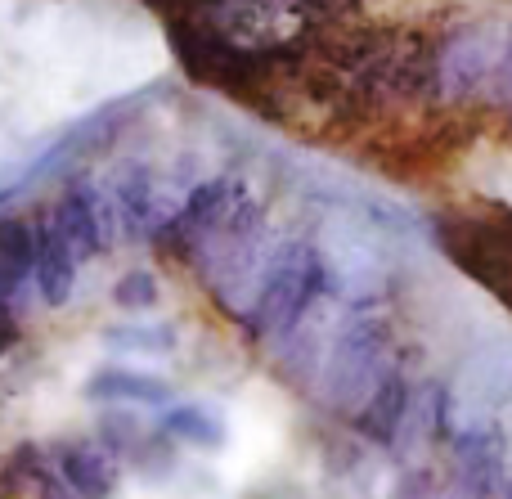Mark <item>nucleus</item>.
I'll use <instances>...</instances> for the list:
<instances>
[{"label":"nucleus","instance_id":"nucleus-4","mask_svg":"<svg viewBox=\"0 0 512 499\" xmlns=\"http://www.w3.org/2000/svg\"><path fill=\"white\" fill-rule=\"evenodd\" d=\"M512 45V23L504 18H477L463 23L450 41L441 45V63H436V81H441L445 99H468L499 72Z\"/></svg>","mask_w":512,"mask_h":499},{"label":"nucleus","instance_id":"nucleus-6","mask_svg":"<svg viewBox=\"0 0 512 499\" xmlns=\"http://www.w3.org/2000/svg\"><path fill=\"white\" fill-rule=\"evenodd\" d=\"M54 230L68 239V248L77 257H99V252L113 248V225H117V207L99 194V185L90 180H72L63 185L59 203L50 212Z\"/></svg>","mask_w":512,"mask_h":499},{"label":"nucleus","instance_id":"nucleus-16","mask_svg":"<svg viewBox=\"0 0 512 499\" xmlns=\"http://www.w3.org/2000/svg\"><path fill=\"white\" fill-rule=\"evenodd\" d=\"M113 302L122 306V311H153V306L162 302L158 275H153V270H144V266L126 270V275L113 284Z\"/></svg>","mask_w":512,"mask_h":499},{"label":"nucleus","instance_id":"nucleus-8","mask_svg":"<svg viewBox=\"0 0 512 499\" xmlns=\"http://www.w3.org/2000/svg\"><path fill=\"white\" fill-rule=\"evenodd\" d=\"M36 230V261H32V284L41 293L45 306H68L72 302V288H77V252L68 248L59 230H54L50 216L32 221Z\"/></svg>","mask_w":512,"mask_h":499},{"label":"nucleus","instance_id":"nucleus-10","mask_svg":"<svg viewBox=\"0 0 512 499\" xmlns=\"http://www.w3.org/2000/svg\"><path fill=\"white\" fill-rule=\"evenodd\" d=\"M81 392L95 405H140V410H158L171 401V387L140 369H95Z\"/></svg>","mask_w":512,"mask_h":499},{"label":"nucleus","instance_id":"nucleus-5","mask_svg":"<svg viewBox=\"0 0 512 499\" xmlns=\"http://www.w3.org/2000/svg\"><path fill=\"white\" fill-rule=\"evenodd\" d=\"M319 261H324L328 284L342 297H355V302L378 297L391 270L378 230L369 221H333L324 234V248H319Z\"/></svg>","mask_w":512,"mask_h":499},{"label":"nucleus","instance_id":"nucleus-9","mask_svg":"<svg viewBox=\"0 0 512 499\" xmlns=\"http://www.w3.org/2000/svg\"><path fill=\"white\" fill-rule=\"evenodd\" d=\"M59 477L81 499H108L117 491V455H108L99 441H68L59 450Z\"/></svg>","mask_w":512,"mask_h":499},{"label":"nucleus","instance_id":"nucleus-15","mask_svg":"<svg viewBox=\"0 0 512 499\" xmlns=\"http://www.w3.org/2000/svg\"><path fill=\"white\" fill-rule=\"evenodd\" d=\"M32 261H36L32 221H0V266H5L9 275L32 279Z\"/></svg>","mask_w":512,"mask_h":499},{"label":"nucleus","instance_id":"nucleus-3","mask_svg":"<svg viewBox=\"0 0 512 499\" xmlns=\"http://www.w3.org/2000/svg\"><path fill=\"white\" fill-rule=\"evenodd\" d=\"M504 401H512V333H490L463 351L459 374L445 387L441 423H450V432L486 428Z\"/></svg>","mask_w":512,"mask_h":499},{"label":"nucleus","instance_id":"nucleus-17","mask_svg":"<svg viewBox=\"0 0 512 499\" xmlns=\"http://www.w3.org/2000/svg\"><path fill=\"white\" fill-rule=\"evenodd\" d=\"M140 441H144V432H140V419H135L131 410L99 414V446H104L108 455H131Z\"/></svg>","mask_w":512,"mask_h":499},{"label":"nucleus","instance_id":"nucleus-1","mask_svg":"<svg viewBox=\"0 0 512 499\" xmlns=\"http://www.w3.org/2000/svg\"><path fill=\"white\" fill-rule=\"evenodd\" d=\"M324 261L319 248H310L306 239H288L274 243L270 261H265L261 288H256L252 306L243 311V329L252 333V342H279L310 306L324 297Z\"/></svg>","mask_w":512,"mask_h":499},{"label":"nucleus","instance_id":"nucleus-2","mask_svg":"<svg viewBox=\"0 0 512 499\" xmlns=\"http://www.w3.org/2000/svg\"><path fill=\"white\" fill-rule=\"evenodd\" d=\"M391 369V333L373 315H355L328 342L324 369H319V401H328L342 414H360V405L373 396V387Z\"/></svg>","mask_w":512,"mask_h":499},{"label":"nucleus","instance_id":"nucleus-7","mask_svg":"<svg viewBox=\"0 0 512 499\" xmlns=\"http://www.w3.org/2000/svg\"><path fill=\"white\" fill-rule=\"evenodd\" d=\"M243 198H248V189H243L239 180H230V176L203 180V185H194L185 194V203H180V212L167 221V230L176 234V239H198L203 243L207 234H212L216 225H221L225 216L243 203Z\"/></svg>","mask_w":512,"mask_h":499},{"label":"nucleus","instance_id":"nucleus-12","mask_svg":"<svg viewBox=\"0 0 512 499\" xmlns=\"http://www.w3.org/2000/svg\"><path fill=\"white\" fill-rule=\"evenodd\" d=\"M162 432L194 450H221L225 437H230L225 419L216 410H207V405H171V410L162 414Z\"/></svg>","mask_w":512,"mask_h":499},{"label":"nucleus","instance_id":"nucleus-23","mask_svg":"<svg viewBox=\"0 0 512 499\" xmlns=\"http://www.w3.org/2000/svg\"><path fill=\"white\" fill-rule=\"evenodd\" d=\"M0 499H9V495H5V491H0Z\"/></svg>","mask_w":512,"mask_h":499},{"label":"nucleus","instance_id":"nucleus-18","mask_svg":"<svg viewBox=\"0 0 512 499\" xmlns=\"http://www.w3.org/2000/svg\"><path fill=\"white\" fill-rule=\"evenodd\" d=\"M477 180H481V189H486L490 198L512 203V153H490V158H481Z\"/></svg>","mask_w":512,"mask_h":499},{"label":"nucleus","instance_id":"nucleus-13","mask_svg":"<svg viewBox=\"0 0 512 499\" xmlns=\"http://www.w3.org/2000/svg\"><path fill=\"white\" fill-rule=\"evenodd\" d=\"M117 212L126 216V225H131L135 234H149L162 225V194L158 185H153V171L149 167H131L122 176V185H117Z\"/></svg>","mask_w":512,"mask_h":499},{"label":"nucleus","instance_id":"nucleus-22","mask_svg":"<svg viewBox=\"0 0 512 499\" xmlns=\"http://www.w3.org/2000/svg\"><path fill=\"white\" fill-rule=\"evenodd\" d=\"M490 86H495V99H499V104H512V45H508L504 63H499V72L490 77Z\"/></svg>","mask_w":512,"mask_h":499},{"label":"nucleus","instance_id":"nucleus-20","mask_svg":"<svg viewBox=\"0 0 512 499\" xmlns=\"http://www.w3.org/2000/svg\"><path fill=\"white\" fill-rule=\"evenodd\" d=\"M18 338H23V329H18L14 302H0V356H9L18 347Z\"/></svg>","mask_w":512,"mask_h":499},{"label":"nucleus","instance_id":"nucleus-21","mask_svg":"<svg viewBox=\"0 0 512 499\" xmlns=\"http://www.w3.org/2000/svg\"><path fill=\"white\" fill-rule=\"evenodd\" d=\"M36 495H41V499H81V495L72 491L68 482H63L59 473H45L41 482H36Z\"/></svg>","mask_w":512,"mask_h":499},{"label":"nucleus","instance_id":"nucleus-11","mask_svg":"<svg viewBox=\"0 0 512 499\" xmlns=\"http://www.w3.org/2000/svg\"><path fill=\"white\" fill-rule=\"evenodd\" d=\"M409 401H414V387H409V378L400 374L396 365H391L387 378H382V383L373 387L369 401L360 405L355 423H360V432H364V437H373V441H396L400 423H405Z\"/></svg>","mask_w":512,"mask_h":499},{"label":"nucleus","instance_id":"nucleus-19","mask_svg":"<svg viewBox=\"0 0 512 499\" xmlns=\"http://www.w3.org/2000/svg\"><path fill=\"white\" fill-rule=\"evenodd\" d=\"M131 455H135V464H140L144 473H153V477H158L162 468H171V464H176V446H167V441H162V437H144L140 446L131 450Z\"/></svg>","mask_w":512,"mask_h":499},{"label":"nucleus","instance_id":"nucleus-14","mask_svg":"<svg viewBox=\"0 0 512 499\" xmlns=\"http://www.w3.org/2000/svg\"><path fill=\"white\" fill-rule=\"evenodd\" d=\"M104 342L126 356H171L176 329L171 324H117V329H104Z\"/></svg>","mask_w":512,"mask_h":499}]
</instances>
